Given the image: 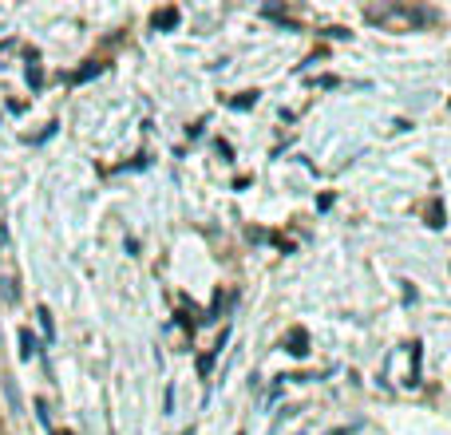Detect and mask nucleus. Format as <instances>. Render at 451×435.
<instances>
[{"label":"nucleus","mask_w":451,"mask_h":435,"mask_svg":"<svg viewBox=\"0 0 451 435\" xmlns=\"http://www.w3.org/2000/svg\"><path fill=\"white\" fill-rule=\"evenodd\" d=\"M0 249H4V230H0Z\"/></svg>","instance_id":"obj_4"},{"label":"nucleus","mask_w":451,"mask_h":435,"mask_svg":"<svg viewBox=\"0 0 451 435\" xmlns=\"http://www.w3.org/2000/svg\"><path fill=\"white\" fill-rule=\"evenodd\" d=\"M20 344H24V356H32V353H36V340H32V333H20Z\"/></svg>","instance_id":"obj_2"},{"label":"nucleus","mask_w":451,"mask_h":435,"mask_svg":"<svg viewBox=\"0 0 451 435\" xmlns=\"http://www.w3.org/2000/svg\"><path fill=\"white\" fill-rule=\"evenodd\" d=\"M40 324H44V333L52 337V317H48V309H40Z\"/></svg>","instance_id":"obj_3"},{"label":"nucleus","mask_w":451,"mask_h":435,"mask_svg":"<svg viewBox=\"0 0 451 435\" xmlns=\"http://www.w3.org/2000/svg\"><path fill=\"white\" fill-rule=\"evenodd\" d=\"M151 24H155V28H175L178 24V8H159V12H155V16H151Z\"/></svg>","instance_id":"obj_1"}]
</instances>
